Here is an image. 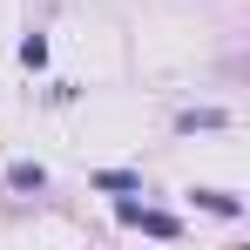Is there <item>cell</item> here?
Here are the masks:
<instances>
[{"label":"cell","instance_id":"cell-2","mask_svg":"<svg viewBox=\"0 0 250 250\" xmlns=\"http://www.w3.org/2000/svg\"><path fill=\"white\" fill-rule=\"evenodd\" d=\"M196 196V209H209V216H244V196H230V189H189Z\"/></svg>","mask_w":250,"mask_h":250},{"label":"cell","instance_id":"cell-1","mask_svg":"<svg viewBox=\"0 0 250 250\" xmlns=\"http://www.w3.org/2000/svg\"><path fill=\"white\" fill-rule=\"evenodd\" d=\"M115 216H122V223H142V230H156V237H176V230H183L176 216H163V209H142V203H122Z\"/></svg>","mask_w":250,"mask_h":250},{"label":"cell","instance_id":"cell-5","mask_svg":"<svg viewBox=\"0 0 250 250\" xmlns=\"http://www.w3.org/2000/svg\"><path fill=\"white\" fill-rule=\"evenodd\" d=\"M88 183H95V189H115V196H122V189H142V176H135V169H95Z\"/></svg>","mask_w":250,"mask_h":250},{"label":"cell","instance_id":"cell-3","mask_svg":"<svg viewBox=\"0 0 250 250\" xmlns=\"http://www.w3.org/2000/svg\"><path fill=\"white\" fill-rule=\"evenodd\" d=\"M7 189H21V196L27 189H47V169L41 163H7Z\"/></svg>","mask_w":250,"mask_h":250},{"label":"cell","instance_id":"cell-6","mask_svg":"<svg viewBox=\"0 0 250 250\" xmlns=\"http://www.w3.org/2000/svg\"><path fill=\"white\" fill-rule=\"evenodd\" d=\"M21 68H47V41H41V34L21 41Z\"/></svg>","mask_w":250,"mask_h":250},{"label":"cell","instance_id":"cell-4","mask_svg":"<svg viewBox=\"0 0 250 250\" xmlns=\"http://www.w3.org/2000/svg\"><path fill=\"white\" fill-rule=\"evenodd\" d=\"M176 128H183V135H196V128H230V115H223V108H183Z\"/></svg>","mask_w":250,"mask_h":250}]
</instances>
